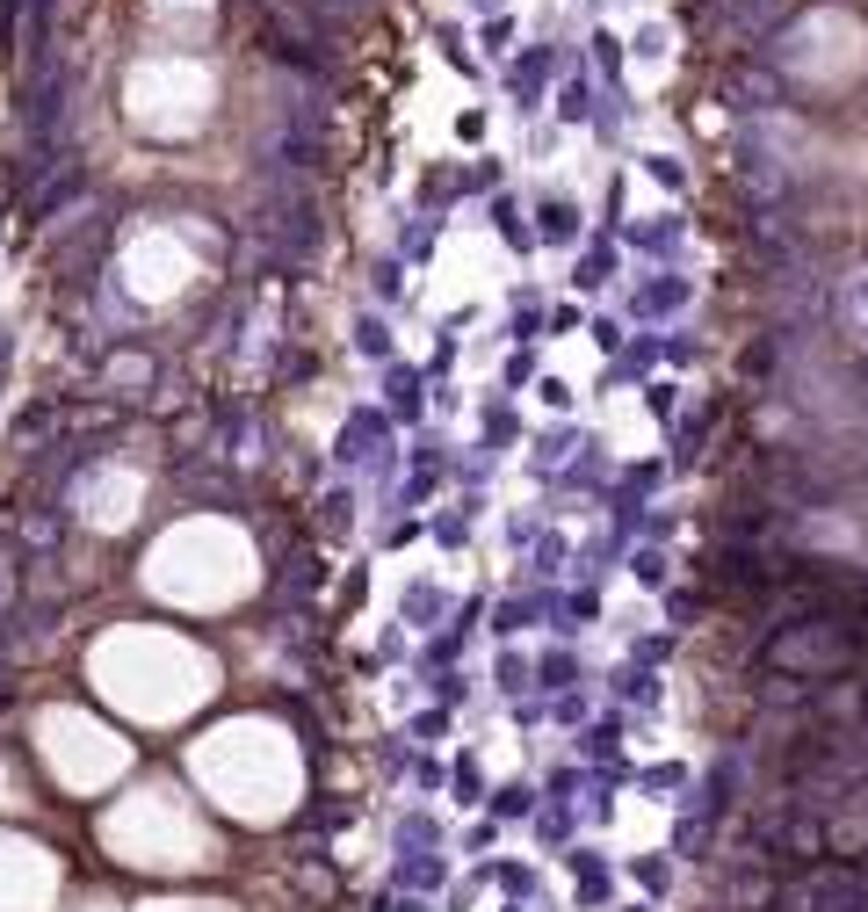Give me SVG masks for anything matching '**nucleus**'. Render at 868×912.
<instances>
[{
    "label": "nucleus",
    "mask_w": 868,
    "mask_h": 912,
    "mask_svg": "<svg viewBox=\"0 0 868 912\" xmlns=\"http://www.w3.org/2000/svg\"><path fill=\"white\" fill-rule=\"evenodd\" d=\"M738 789H746V768H738V760L724 753L717 768H709V782L688 797V811H695V818H709V826H724V818L738 811Z\"/></svg>",
    "instance_id": "f03ea898"
},
{
    "label": "nucleus",
    "mask_w": 868,
    "mask_h": 912,
    "mask_svg": "<svg viewBox=\"0 0 868 912\" xmlns=\"http://www.w3.org/2000/svg\"><path fill=\"white\" fill-rule=\"evenodd\" d=\"M615 912H659V905H651V898H630V905H615Z\"/></svg>",
    "instance_id": "2eb2a0df"
},
{
    "label": "nucleus",
    "mask_w": 868,
    "mask_h": 912,
    "mask_svg": "<svg viewBox=\"0 0 868 912\" xmlns=\"http://www.w3.org/2000/svg\"><path fill=\"white\" fill-rule=\"evenodd\" d=\"M673 869H680V862L666 855V847H659V855H630V862H623V876L637 884V898H651V905L673 891Z\"/></svg>",
    "instance_id": "39448f33"
},
{
    "label": "nucleus",
    "mask_w": 868,
    "mask_h": 912,
    "mask_svg": "<svg viewBox=\"0 0 868 912\" xmlns=\"http://www.w3.org/2000/svg\"><path fill=\"white\" fill-rule=\"evenodd\" d=\"M485 797H492V789H485V775H478V760H456V804L478 811Z\"/></svg>",
    "instance_id": "1a4fd4ad"
},
{
    "label": "nucleus",
    "mask_w": 868,
    "mask_h": 912,
    "mask_svg": "<svg viewBox=\"0 0 868 912\" xmlns=\"http://www.w3.org/2000/svg\"><path fill=\"white\" fill-rule=\"evenodd\" d=\"M615 753V724H601V732H586V760H608Z\"/></svg>",
    "instance_id": "ddd939ff"
},
{
    "label": "nucleus",
    "mask_w": 868,
    "mask_h": 912,
    "mask_svg": "<svg viewBox=\"0 0 868 912\" xmlns=\"http://www.w3.org/2000/svg\"><path fill=\"white\" fill-rule=\"evenodd\" d=\"M500 688L521 695V688H529V666H521V659H500Z\"/></svg>",
    "instance_id": "f8f14e48"
},
{
    "label": "nucleus",
    "mask_w": 868,
    "mask_h": 912,
    "mask_svg": "<svg viewBox=\"0 0 868 912\" xmlns=\"http://www.w3.org/2000/svg\"><path fill=\"white\" fill-rule=\"evenodd\" d=\"M485 804H492V818H500V826H521V818H536V811H543V789L514 775V782H500V789H492Z\"/></svg>",
    "instance_id": "423d86ee"
},
{
    "label": "nucleus",
    "mask_w": 868,
    "mask_h": 912,
    "mask_svg": "<svg viewBox=\"0 0 868 912\" xmlns=\"http://www.w3.org/2000/svg\"><path fill=\"white\" fill-rule=\"evenodd\" d=\"M637 789H659V797H666V789H688V768H673V760H666V768H644Z\"/></svg>",
    "instance_id": "9b49d317"
},
{
    "label": "nucleus",
    "mask_w": 868,
    "mask_h": 912,
    "mask_svg": "<svg viewBox=\"0 0 868 912\" xmlns=\"http://www.w3.org/2000/svg\"><path fill=\"white\" fill-rule=\"evenodd\" d=\"M485 869H492V884H500L507 898L536 905V891H543V869H536V862H485Z\"/></svg>",
    "instance_id": "0eeeda50"
},
{
    "label": "nucleus",
    "mask_w": 868,
    "mask_h": 912,
    "mask_svg": "<svg viewBox=\"0 0 868 912\" xmlns=\"http://www.w3.org/2000/svg\"><path fill=\"white\" fill-rule=\"evenodd\" d=\"M449 884V855H398L391 869V891H413V898H434Z\"/></svg>",
    "instance_id": "7ed1b4c3"
},
{
    "label": "nucleus",
    "mask_w": 868,
    "mask_h": 912,
    "mask_svg": "<svg viewBox=\"0 0 868 912\" xmlns=\"http://www.w3.org/2000/svg\"><path fill=\"white\" fill-rule=\"evenodd\" d=\"M565 876H572V905L579 912H601V905H615V862L601 855V847H565Z\"/></svg>",
    "instance_id": "f257e3e1"
},
{
    "label": "nucleus",
    "mask_w": 868,
    "mask_h": 912,
    "mask_svg": "<svg viewBox=\"0 0 868 912\" xmlns=\"http://www.w3.org/2000/svg\"><path fill=\"white\" fill-rule=\"evenodd\" d=\"M492 847H500V818H478V826L463 833V855H478V862H485Z\"/></svg>",
    "instance_id": "9d476101"
},
{
    "label": "nucleus",
    "mask_w": 868,
    "mask_h": 912,
    "mask_svg": "<svg viewBox=\"0 0 868 912\" xmlns=\"http://www.w3.org/2000/svg\"><path fill=\"white\" fill-rule=\"evenodd\" d=\"M391 912H434V898H413V891H391Z\"/></svg>",
    "instance_id": "4468645a"
},
{
    "label": "nucleus",
    "mask_w": 868,
    "mask_h": 912,
    "mask_svg": "<svg viewBox=\"0 0 868 912\" xmlns=\"http://www.w3.org/2000/svg\"><path fill=\"white\" fill-rule=\"evenodd\" d=\"M709 847H717V826H709V818H695V811H680L666 855H673V862H709Z\"/></svg>",
    "instance_id": "20e7f679"
},
{
    "label": "nucleus",
    "mask_w": 868,
    "mask_h": 912,
    "mask_svg": "<svg viewBox=\"0 0 868 912\" xmlns=\"http://www.w3.org/2000/svg\"><path fill=\"white\" fill-rule=\"evenodd\" d=\"M500 912H529V905H521V898H507V905H500Z\"/></svg>",
    "instance_id": "dca6fc26"
},
{
    "label": "nucleus",
    "mask_w": 868,
    "mask_h": 912,
    "mask_svg": "<svg viewBox=\"0 0 868 912\" xmlns=\"http://www.w3.org/2000/svg\"><path fill=\"white\" fill-rule=\"evenodd\" d=\"M536 840L565 855V840H572V811H565V804H543V811H536Z\"/></svg>",
    "instance_id": "6e6552de"
}]
</instances>
